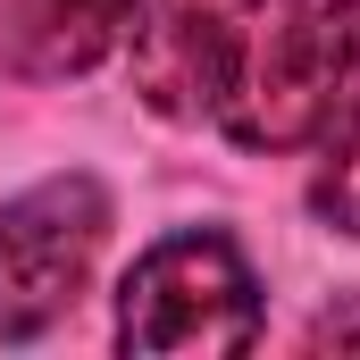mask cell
<instances>
[{
    "label": "cell",
    "instance_id": "cell-1",
    "mask_svg": "<svg viewBox=\"0 0 360 360\" xmlns=\"http://www.w3.org/2000/svg\"><path fill=\"white\" fill-rule=\"evenodd\" d=\"M360 0H243L226 25L218 126L243 151H293L327 126Z\"/></svg>",
    "mask_w": 360,
    "mask_h": 360
},
{
    "label": "cell",
    "instance_id": "cell-2",
    "mask_svg": "<svg viewBox=\"0 0 360 360\" xmlns=\"http://www.w3.org/2000/svg\"><path fill=\"white\" fill-rule=\"evenodd\" d=\"M260 335V285L226 235H168L143 252L117 293V344L126 352H252Z\"/></svg>",
    "mask_w": 360,
    "mask_h": 360
},
{
    "label": "cell",
    "instance_id": "cell-3",
    "mask_svg": "<svg viewBox=\"0 0 360 360\" xmlns=\"http://www.w3.org/2000/svg\"><path fill=\"white\" fill-rule=\"evenodd\" d=\"M109 235V193L92 176H51L0 210V344H34L84 293Z\"/></svg>",
    "mask_w": 360,
    "mask_h": 360
},
{
    "label": "cell",
    "instance_id": "cell-4",
    "mask_svg": "<svg viewBox=\"0 0 360 360\" xmlns=\"http://www.w3.org/2000/svg\"><path fill=\"white\" fill-rule=\"evenodd\" d=\"M218 68H226V25L210 17V0H151L134 17V84L160 117L218 109Z\"/></svg>",
    "mask_w": 360,
    "mask_h": 360
},
{
    "label": "cell",
    "instance_id": "cell-5",
    "mask_svg": "<svg viewBox=\"0 0 360 360\" xmlns=\"http://www.w3.org/2000/svg\"><path fill=\"white\" fill-rule=\"evenodd\" d=\"M143 17V0H17L0 42L17 76H84L117 51V34Z\"/></svg>",
    "mask_w": 360,
    "mask_h": 360
},
{
    "label": "cell",
    "instance_id": "cell-6",
    "mask_svg": "<svg viewBox=\"0 0 360 360\" xmlns=\"http://www.w3.org/2000/svg\"><path fill=\"white\" fill-rule=\"evenodd\" d=\"M310 210L327 226L360 235V25H352V59H344V84L335 109L319 126V176H310Z\"/></svg>",
    "mask_w": 360,
    "mask_h": 360
},
{
    "label": "cell",
    "instance_id": "cell-7",
    "mask_svg": "<svg viewBox=\"0 0 360 360\" xmlns=\"http://www.w3.org/2000/svg\"><path fill=\"white\" fill-rule=\"evenodd\" d=\"M302 344H310V352H360V293H352V302H335V310H319Z\"/></svg>",
    "mask_w": 360,
    "mask_h": 360
}]
</instances>
